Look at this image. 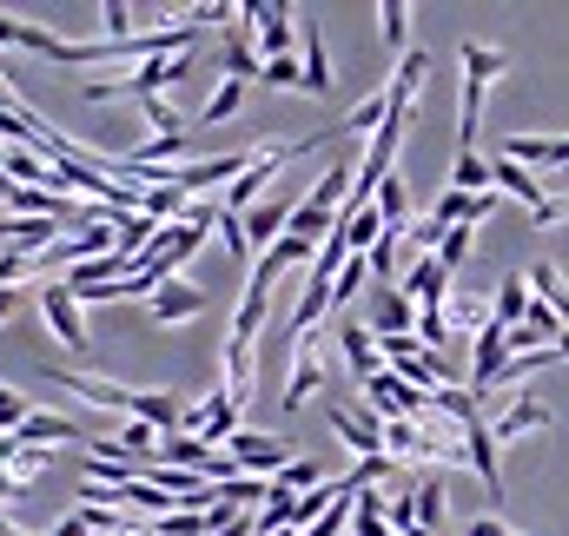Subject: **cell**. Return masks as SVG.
<instances>
[{"label": "cell", "mask_w": 569, "mask_h": 536, "mask_svg": "<svg viewBox=\"0 0 569 536\" xmlns=\"http://www.w3.org/2000/svg\"><path fill=\"white\" fill-rule=\"evenodd\" d=\"M40 318H47V331H53V345L67 351V358H87L93 351V338H87V305L53 278V285H40Z\"/></svg>", "instance_id": "6da1fadb"}, {"label": "cell", "mask_w": 569, "mask_h": 536, "mask_svg": "<svg viewBox=\"0 0 569 536\" xmlns=\"http://www.w3.org/2000/svg\"><path fill=\"white\" fill-rule=\"evenodd\" d=\"M325 378H331V365H325V338H318V331L291 338V378H284V410H305V404H311V391H325Z\"/></svg>", "instance_id": "7a4b0ae2"}, {"label": "cell", "mask_w": 569, "mask_h": 536, "mask_svg": "<svg viewBox=\"0 0 569 536\" xmlns=\"http://www.w3.org/2000/svg\"><path fill=\"white\" fill-rule=\"evenodd\" d=\"M325 424H331V430L345 437V450H351L358 464H365V457H385V424H378V417H371L365 404L331 398V404H325Z\"/></svg>", "instance_id": "3957f363"}, {"label": "cell", "mask_w": 569, "mask_h": 536, "mask_svg": "<svg viewBox=\"0 0 569 536\" xmlns=\"http://www.w3.org/2000/svg\"><path fill=\"white\" fill-rule=\"evenodd\" d=\"M284 166H291V146H259V152H252V166L226 186V199H219V206H226V212H252V206H259V192L279 179Z\"/></svg>", "instance_id": "277c9868"}, {"label": "cell", "mask_w": 569, "mask_h": 536, "mask_svg": "<svg viewBox=\"0 0 569 536\" xmlns=\"http://www.w3.org/2000/svg\"><path fill=\"white\" fill-rule=\"evenodd\" d=\"M226 457L239 464V477H259V484H266V477H279L284 464H291V444H284V437H266V430H246V424H239V437L226 444Z\"/></svg>", "instance_id": "5b68a950"}, {"label": "cell", "mask_w": 569, "mask_h": 536, "mask_svg": "<svg viewBox=\"0 0 569 536\" xmlns=\"http://www.w3.org/2000/svg\"><path fill=\"white\" fill-rule=\"evenodd\" d=\"M503 159H517L537 179H563L569 172V133H517L503 139Z\"/></svg>", "instance_id": "8992f818"}, {"label": "cell", "mask_w": 569, "mask_h": 536, "mask_svg": "<svg viewBox=\"0 0 569 536\" xmlns=\"http://www.w3.org/2000/svg\"><path fill=\"white\" fill-rule=\"evenodd\" d=\"M338 358H345V371H351V385L365 391L378 371H385V351H378V338H371V325H358V318H338Z\"/></svg>", "instance_id": "52a82bcc"}, {"label": "cell", "mask_w": 569, "mask_h": 536, "mask_svg": "<svg viewBox=\"0 0 569 536\" xmlns=\"http://www.w3.org/2000/svg\"><path fill=\"white\" fill-rule=\"evenodd\" d=\"M557 417H550V404L543 398H510L497 417H483V430H490V444L503 450V444H517V437H537V430H550Z\"/></svg>", "instance_id": "ba28073f"}, {"label": "cell", "mask_w": 569, "mask_h": 536, "mask_svg": "<svg viewBox=\"0 0 569 536\" xmlns=\"http://www.w3.org/2000/svg\"><path fill=\"white\" fill-rule=\"evenodd\" d=\"M239 13H246V27L259 33L266 60H291V47H298V27H291L298 13H291V7H279V0H272V7H239Z\"/></svg>", "instance_id": "9c48e42d"}, {"label": "cell", "mask_w": 569, "mask_h": 536, "mask_svg": "<svg viewBox=\"0 0 569 536\" xmlns=\"http://www.w3.org/2000/svg\"><path fill=\"white\" fill-rule=\"evenodd\" d=\"M206 311V291L192 285V278H172V285H159L152 298H146V318L152 325H192Z\"/></svg>", "instance_id": "30bf717a"}, {"label": "cell", "mask_w": 569, "mask_h": 536, "mask_svg": "<svg viewBox=\"0 0 569 536\" xmlns=\"http://www.w3.org/2000/svg\"><path fill=\"white\" fill-rule=\"evenodd\" d=\"M398 291H405L418 311H443V298H450V271L437 266V259H411V266L398 271Z\"/></svg>", "instance_id": "8fae6325"}, {"label": "cell", "mask_w": 569, "mask_h": 536, "mask_svg": "<svg viewBox=\"0 0 569 536\" xmlns=\"http://www.w3.org/2000/svg\"><path fill=\"white\" fill-rule=\"evenodd\" d=\"M411 331H418V305L398 285H378V298H371V338H411Z\"/></svg>", "instance_id": "7c38bea8"}, {"label": "cell", "mask_w": 569, "mask_h": 536, "mask_svg": "<svg viewBox=\"0 0 569 536\" xmlns=\"http://www.w3.org/2000/svg\"><path fill=\"white\" fill-rule=\"evenodd\" d=\"M291 206H298V199H259L252 212H239V219H246V246H252V259H259L266 246H279V239H284Z\"/></svg>", "instance_id": "4fadbf2b"}, {"label": "cell", "mask_w": 569, "mask_h": 536, "mask_svg": "<svg viewBox=\"0 0 569 536\" xmlns=\"http://www.w3.org/2000/svg\"><path fill=\"white\" fill-rule=\"evenodd\" d=\"M226 398L239 404H252V391H259V345H239V338H226V385H219Z\"/></svg>", "instance_id": "5bb4252c"}, {"label": "cell", "mask_w": 569, "mask_h": 536, "mask_svg": "<svg viewBox=\"0 0 569 536\" xmlns=\"http://www.w3.org/2000/svg\"><path fill=\"white\" fill-rule=\"evenodd\" d=\"M490 186H497V192H510V199H523V206H530V219H537V212L550 206L543 179H537V172H523V166H517V159H503V152L490 159Z\"/></svg>", "instance_id": "9a60e30c"}, {"label": "cell", "mask_w": 569, "mask_h": 536, "mask_svg": "<svg viewBox=\"0 0 569 536\" xmlns=\"http://www.w3.org/2000/svg\"><path fill=\"white\" fill-rule=\"evenodd\" d=\"M266 318H272V285L246 278V291H239V311H232V338H239V345H259Z\"/></svg>", "instance_id": "2e32d148"}, {"label": "cell", "mask_w": 569, "mask_h": 536, "mask_svg": "<svg viewBox=\"0 0 569 536\" xmlns=\"http://www.w3.org/2000/svg\"><path fill=\"white\" fill-rule=\"evenodd\" d=\"M523 318H530V278L510 271V278H497V291H490V325H497V331H517Z\"/></svg>", "instance_id": "e0dca14e"}, {"label": "cell", "mask_w": 569, "mask_h": 536, "mask_svg": "<svg viewBox=\"0 0 569 536\" xmlns=\"http://www.w3.org/2000/svg\"><path fill=\"white\" fill-rule=\"evenodd\" d=\"M13 437H20V444H40V450H53V444H93V437H87L73 417H60V410H33Z\"/></svg>", "instance_id": "ac0fdd59"}, {"label": "cell", "mask_w": 569, "mask_h": 536, "mask_svg": "<svg viewBox=\"0 0 569 536\" xmlns=\"http://www.w3.org/2000/svg\"><path fill=\"white\" fill-rule=\"evenodd\" d=\"M298 73H305V93H311V100L331 93V53H325V40H318L311 27L298 33Z\"/></svg>", "instance_id": "d6986e66"}, {"label": "cell", "mask_w": 569, "mask_h": 536, "mask_svg": "<svg viewBox=\"0 0 569 536\" xmlns=\"http://www.w3.org/2000/svg\"><path fill=\"white\" fill-rule=\"evenodd\" d=\"M463 457H470V470L483 477V490L490 497H503V470H497V444H490V430H483V417L463 430Z\"/></svg>", "instance_id": "ffe728a7"}, {"label": "cell", "mask_w": 569, "mask_h": 536, "mask_svg": "<svg viewBox=\"0 0 569 536\" xmlns=\"http://www.w3.org/2000/svg\"><path fill=\"white\" fill-rule=\"evenodd\" d=\"M443 325H450V338H477V331L490 325V298L450 291V298H443Z\"/></svg>", "instance_id": "44dd1931"}, {"label": "cell", "mask_w": 569, "mask_h": 536, "mask_svg": "<svg viewBox=\"0 0 569 536\" xmlns=\"http://www.w3.org/2000/svg\"><path fill=\"white\" fill-rule=\"evenodd\" d=\"M0 47H27V53L60 60V33H47V27H33V20H20V13H0Z\"/></svg>", "instance_id": "7402d4cb"}, {"label": "cell", "mask_w": 569, "mask_h": 536, "mask_svg": "<svg viewBox=\"0 0 569 536\" xmlns=\"http://www.w3.org/2000/svg\"><path fill=\"white\" fill-rule=\"evenodd\" d=\"M530 298H537L543 311H557V318L569 325V278L550 266V259H543V266H530Z\"/></svg>", "instance_id": "603a6c76"}, {"label": "cell", "mask_w": 569, "mask_h": 536, "mask_svg": "<svg viewBox=\"0 0 569 536\" xmlns=\"http://www.w3.org/2000/svg\"><path fill=\"white\" fill-rule=\"evenodd\" d=\"M457 60H463V73H470V80H483V87L510 73V53H503V47H483V40H463V47H457Z\"/></svg>", "instance_id": "cb8c5ba5"}, {"label": "cell", "mask_w": 569, "mask_h": 536, "mask_svg": "<svg viewBox=\"0 0 569 536\" xmlns=\"http://www.w3.org/2000/svg\"><path fill=\"white\" fill-rule=\"evenodd\" d=\"M378 219H385V232H405L411 226V186H405V172H391L385 186H378Z\"/></svg>", "instance_id": "d4e9b609"}, {"label": "cell", "mask_w": 569, "mask_h": 536, "mask_svg": "<svg viewBox=\"0 0 569 536\" xmlns=\"http://www.w3.org/2000/svg\"><path fill=\"white\" fill-rule=\"evenodd\" d=\"M378 33H385L391 53H411V7H405V0H385V7H378Z\"/></svg>", "instance_id": "484cf974"}, {"label": "cell", "mask_w": 569, "mask_h": 536, "mask_svg": "<svg viewBox=\"0 0 569 536\" xmlns=\"http://www.w3.org/2000/svg\"><path fill=\"white\" fill-rule=\"evenodd\" d=\"M365 285H371V259H365V252H351V259H345V271H338V285H331V311H345Z\"/></svg>", "instance_id": "4316f807"}, {"label": "cell", "mask_w": 569, "mask_h": 536, "mask_svg": "<svg viewBox=\"0 0 569 536\" xmlns=\"http://www.w3.org/2000/svg\"><path fill=\"white\" fill-rule=\"evenodd\" d=\"M450 192H490V159H483V152H457Z\"/></svg>", "instance_id": "83f0119b"}, {"label": "cell", "mask_w": 569, "mask_h": 536, "mask_svg": "<svg viewBox=\"0 0 569 536\" xmlns=\"http://www.w3.org/2000/svg\"><path fill=\"white\" fill-rule=\"evenodd\" d=\"M272 484H279L284 497H305V490H318V484H331V477H325V470H318L311 457H291V464H284Z\"/></svg>", "instance_id": "f1b7e54d"}, {"label": "cell", "mask_w": 569, "mask_h": 536, "mask_svg": "<svg viewBox=\"0 0 569 536\" xmlns=\"http://www.w3.org/2000/svg\"><path fill=\"white\" fill-rule=\"evenodd\" d=\"M246 107V80H219L212 93H206V127H219V120H232Z\"/></svg>", "instance_id": "f546056e"}, {"label": "cell", "mask_w": 569, "mask_h": 536, "mask_svg": "<svg viewBox=\"0 0 569 536\" xmlns=\"http://www.w3.org/2000/svg\"><path fill=\"white\" fill-rule=\"evenodd\" d=\"M212 232H219V246H226L239 266L252 271V246H246V219H239V212H226V206H219V226H212Z\"/></svg>", "instance_id": "4dcf8cb0"}, {"label": "cell", "mask_w": 569, "mask_h": 536, "mask_svg": "<svg viewBox=\"0 0 569 536\" xmlns=\"http://www.w3.org/2000/svg\"><path fill=\"white\" fill-rule=\"evenodd\" d=\"M398 252H405V232H378V246L365 252V259H371V278L391 285V278H398Z\"/></svg>", "instance_id": "1f68e13d"}, {"label": "cell", "mask_w": 569, "mask_h": 536, "mask_svg": "<svg viewBox=\"0 0 569 536\" xmlns=\"http://www.w3.org/2000/svg\"><path fill=\"white\" fill-rule=\"evenodd\" d=\"M470 239H477L470 226H450V232H443V246H437L430 259H437V266H443V271H450V278H457V266L470 259Z\"/></svg>", "instance_id": "d6a6232c"}, {"label": "cell", "mask_w": 569, "mask_h": 536, "mask_svg": "<svg viewBox=\"0 0 569 536\" xmlns=\"http://www.w3.org/2000/svg\"><path fill=\"white\" fill-rule=\"evenodd\" d=\"M140 113H146V127H152V139H166V133H186V120H179V113H172V107H166L159 93H152V100H140Z\"/></svg>", "instance_id": "836d02e7"}, {"label": "cell", "mask_w": 569, "mask_h": 536, "mask_svg": "<svg viewBox=\"0 0 569 536\" xmlns=\"http://www.w3.org/2000/svg\"><path fill=\"white\" fill-rule=\"evenodd\" d=\"M152 530H159V536H212V524H206V517H192V510H166Z\"/></svg>", "instance_id": "e575fe53"}, {"label": "cell", "mask_w": 569, "mask_h": 536, "mask_svg": "<svg viewBox=\"0 0 569 536\" xmlns=\"http://www.w3.org/2000/svg\"><path fill=\"white\" fill-rule=\"evenodd\" d=\"M266 87H284V93H305V73H298V53L291 60H266V73H259Z\"/></svg>", "instance_id": "d590c367"}, {"label": "cell", "mask_w": 569, "mask_h": 536, "mask_svg": "<svg viewBox=\"0 0 569 536\" xmlns=\"http://www.w3.org/2000/svg\"><path fill=\"white\" fill-rule=\"evenodd\" d=\"M27 417H33V404L20 398V391H7V385H0V437H13Z\"/></svg>", "instance_id": "8d00e7d4"}, {"label": "cell", "mask_w": 569, "mask_h": 536, "mask_svg": "<svg viewBox=\"0 0 569 536\" xmlns=\"http://www.w3.org/2000/svg\"><path fill=\"white\" fill-rule=\"evenodd\" d=\"M463 536H510V524H503V517H477Z\"/></svg>", "instance_id": "74e56055"}, {"label": "cell", "mask_w": 569, "mask_h": 536, "mask_svg": "<svg viewBox=\"0 0 569 536\" xmlns=\"http://www.w3.org/2000/svg\"><path fill=\"white\" fill-rule=\"evenodd\" d=\"M13 497H27V484H20L13 470H0V504H13Z\"/></svg>", "instance_id": "f35d334b"}, {"label": "cell", "mask_w": 569, "mask_h": 536, "mask_svg": "<svg viewBox=\"0 0 569 536\" xmlns=\"http://www.w3.org/2000/svg\"><path fill=\"white\" fill-rule=\"evenodd\" d=\"M212 536H259V517H232L226 530H212Z\"/></svg>", "instance_id": "ab89813d"}, {"label": "cell", "mask_w": 569, "mask_h": 536, "mask_svg": "<svg viewBox=\"0 0 569 536\" xmlns=\"http://www.w3.org/2000/svg\"><path fill=\"white\" fill-rule=\"evenodd\" d=\"M13 311H20V291H13V285H0V318H13Z\"/></svg>", "instance_id": "60d3db41"}, {"label": "cell", "mask_w": 569, "mask_h": 536, "mask_svg": "<svg viewBox=\"0 0 569 536\" xmlns=\"http://www.w3.org/2000/svg\"><path fill=\"white\" fill-rule=\"evenodd\" d=\"M13 232H20V219H13V212L0 206V246H13Z\"/></svg>", "instance_id": "b9f144b4"}, {"label": "cell", "mask_w": 569, "mask_h": 536, "mask_svg": "<svg viewBox=\"0 0 569 536\" xmlns=\"http://www.w3.org/2000/svg\"><path fill=\"white\" fill-rule=\"evenodd\" d=\"M272 536H298V530H272Z\"/></svg>", "instance_id": "7bdbcfd3"}]
</instances>
